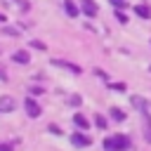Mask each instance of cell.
<instances>
[{"label": "cell", "mask_w": 151, "mask_h": 151, "mask_svg": "<svg viewBox=\"0 0 151 151\" xmlns=\"http://www.w3.org/2000/svg\"><path fill=\"white\" fill-rule=\"evenodd\" d=\"M5 33H7V35H19V31H17V28H9V26L5 28Z\"/></svg>", "instance_id": "cell-18"}, {"label": "cell", "mask_w": 151, "mask_h": 151, "mask_svg": "<svg viewBox=\"0 0 151 151\" xmlns=\"http://www.w3.org/2000/svg\"><path fill=\"white\" fill-rule=\"evenodd\" d=\"M24 109H26V113H28L31 118H38V116H40V106L35 104V99H33V97H28V99L24 101Z\"/></svg>", "instance_id": "cell-2"}, {"label": "cell", "mask_w": 151, "mask_h": 151, "mask_svg": "<svg viewBox=\"0 0 151 151\" xmlns=\"http://www.w3.org/2000/svg\"><path fill=\"white\" fill-rule=\"evenodd\" d=\"M130 101H132V106H137V109H139L142 113H146V101H144L142 97H132Z\"/></svg>", "instance_id": "cell-11"}, {"label": "cell", "mask_w": 151, "mask_h": 151, "mask_svg": "<svg viewBox=\"0 0 151 151\" xmlns=\"http://www.w3.org/2000/svg\"><path fill=\"white\" fill-rule=\"evenodd\" d=\"M111 87H113V90H118V92H123V90H125V85H123V83H116V85L111 83Z\"/></svg>", "instance_id": "cell-19"}, {"label": "cell", "mask_w": 151, "mask_h": 151, "mask_svg": "<svg viewBox=\"0 0 151 151\" xmlns=\"http://www.w3.org/2000/svg\"><path fill=\"white\" fill-rule=\"evenodd\" d=\"M0 80H2V83L7 80V76H5V71H2V68H0Z\"/></svg>", "instance_id": "cell-24"}, {"label": "cell", "mask_w": 151, "mask_h": 151, "mask_svg": "<svg viewBox=\"0 0 151 151\" xmlns=\"http://www.w3.org/2000/svg\"><path fill=\"white\" fill-rule=\"evenodd\" d=\"M94 125H97L99 130H104V127H106V120H104L101 116H94Z\"/></svg>", "instance_id": "cell-15"}, {"label": "cell", "mask_w": 151, "mask_h": 151, "mask_svg": "<svg viewBox=\"0 0 151 151\" xmlns=\"http://www.w3.org/2000/svg\"><path fill=\"white\" fill-rule=\"evenodd\" d=\"M64 9H66V14H68L71 19H76V17L80 14V7H78L73 0H64Z\"/></svg>", "instance_id": "cell-5"}, {"label": "cell", "mask_w": 151, "mask_h": 151, "mask_svg": "<svg viewBox=\"0 0 151 151\" xmlns=\"http://www.w3.org/2000/svg\"><path fill=\"white\" fill-rule=\"evenodd\" d=\"M0 151H12V146L9 144H0Z\"/></svg>", "instance_id": "cell-23"}, {"label": "cell", "mask_w": 151, "mask_h": 151, "mask_svg": "<svg viewBox=\"0 0 151 151\" xmlns=\"http://www.w3.org/2000/svg\"><path fill=\"white\" fill-rule=\"evenodd\" d=\"M12 59H14L17 64H28V61H31V57H28L26 50H17V52L12 54Z\"/></svg>", "instance_id": "cell-8"}, {"label": "cell", "mask_w": 151, "mask_h": 151, "mask_svg": "<svg viewBox=\"0 0 151 151\" xmlns=\"http://www.w3.org/2000/svg\"><path fill=\"white\" fill-rule=\"evenodd\" d=\"M31 47H38V50H45V42H40V40H31Z\"/></svg>", "instance_id": "cell-17"}, {"label": "cell", "mask_w": 151, "mask_h": 151, "mask_svg": "<svg viewBox=\"0 0 151 151\" xmlns=\"http://www.w3.org/2000/svg\"><path fill=\"white\" fill-rule=\"evenodd\" d=\"M50 132H54V134H61V130H59L57 125H50Z\"/></svg>", "instance_id": "cell-22"}, {"label": "cell", "mask_w": 151, "mask_h": 151, "mask_svg": "<svg viewBox=\"0 0 151 151\" xmlns=\"http://www.w3.org/2000/svg\"><path fill=\"white\" fill-rule=\"evenodd\" d=\"M104 149L106 151H127L130 149V139L125 134H113L104 139Z\"/></svg>", "instance_id": "cell-1"}, {"label": "cell", "mask_w": 151, "mask_h": 151, "mask_svg": "<svg viewBox=\"0 0 151 151\" xmlns=\"http://www.w3.org/2000/svg\"><path fill=\"white\" fill-rule=\"evenodd\" d=\"M73 125H76V127H80V130H87V127H90V120H87L85 116L76 113V116H73Z\"/></svg>", "instance_id": "cell-9"}, {"label": "cell", "mask_w": 151, "mask_h": 151, "mask_svg": "<svg viewBox=\"0 0 151 151\" xmlns=\"http://www.w3.org/2000/svg\"><path fill=\"white\" fill-rule=\"evenodd\" d=\"M144 116H146V132H144V139L151 142V118H149V113H144Z\"/></svg>", "instance_id": "cell-12"}, {"label": "cell", "mask_w": 151, "mask_h": 151, "mask_svg": "<svg viewBox=\"0 0 151 151\" xmlns=\"http://www.w3.org/2000/svg\"><path fill=\"white\" fill-rule=\"evenodd\" d=\"M116 9H123V7H127V0H109Z\"/></svg>", "instance_id": "cell-14"}, {"label": "cell", "mask_w": 151, "mask_h": 151, "mask_svg": "<svg viewBox=\"0 0 151 151\" xmlns=\"http://www.w3.org/2000/svg\"><path fill=\"white\" fill-rule=\"evenodd\" d=\"M71 142H73V146H90V137L87 134H83V132H73L71 134Z\"/></svg>", "instance_id": "cell-4"}, {"label": "cell", "mask_w": 151, "mask_h": 151, "mask_svg": "<svg viewBox=\"0 0 151 151\" xmlns=\"http://www.w3.org/2000/svg\"><path fill=\"white\" fill-rule=\"evenodd\" d=\"M111 116H113L116 120H125V113H123L120 109H111Z\"/></svg>", "instance_id": "cell-13"}, {"label": "cell", "mask_w": 151, "mask_h": 151, "mask_svg": "<svg viewBox=\"0 0 151 151\" xmlns=\"http://www.w3.org/2000/svg\"><path fill=\"white\" fill-rule=\"evenodd\" d=\"M14 106H17V104H14L12 97H0V111H2V113H9Z\"/></svg>", "instance_id": "cell-7"}, {"label": "cell", "mask_w": 151, "mask_h": 151, "mask_svg": "<svg viewBox=\"0 0 151 151\" xmlns=\"http://www.w3.org/2000/svg\"><path fill=\"white\" fill-rule=\"evenodd\" d=\"M94 73H97V76H99V78H104V80H106V78H109V76H106V73H104V71H101V68H97V71H94Z\"/></svg>", "instance_id": "cell-21"}, {"label": "cell", "mask_w": 151, "mask_h": 151, "mask_svg": "<svg viewBox=\"0 0 151 151\" xmlns=\"http://www.w3.org/2000/svg\"><path fill=\"white\" fill-rule=\"evenodd\" d=\"M2 21H5V14H0V24H2Z\"/></svg>", "instance_id": "cell-25"}, {"label": "cell", "mask_w": 151, "mask_h": 151, "mask_svg": "<svg viewBox=\"0 0 151 151\" xmlns=\"http://www.w3.org/2000/svg\"><path fill=\"white\" fill-rule=\"evenodd\" d=\"M52 64H54V66H64V68H68V71L76 73V76L83 73V68H80L78 64H71V61H64V59H52Z\"/></svg>", "instance_id": "cell-3"}, {"label": "cell", "mask_w": 151, "mask_h": 151, "mask_svg": "<svg viewBox=\"0 0 151 151\" xmlns=\"http://www.w3.org/2000/svg\"><path fill=\"white\" fill-rule=\"evenodd\" d=\"M134 14H139L142 19H151V9L146 5H134Z\"/></svg>", "instance_id": "cell-10"}, {"label": "cell", "mask_w": 151, "mask_h": 151, "mask_svg": "<svg viewBox=\"0 0 151 151\" xmlns=\"http://www.w3.org/2000/svg\"><path fill=\"white\" fill-rule=\"evenodd\" d=\"M80 101H83V99H80V97H78V94H76V97H71V104H73V106H78V104H80Z\"/></svg>", "instance_id": "cell-20"}, {"label": "cell", "mask_w": 151, "mask_h": 151, "mask_svg": "<svg viewBox=\"0 0 151 151\" xmlns=\"http://www.w3.org/2000/svg\"><path fill=\"white\" fill-rule=\"evenodd\" d=\"M149 71H151V66H149Z\"/></svg>", "instance_id": "cell-26"}, {"label": "cell", "mask_w": 151, "mask_h": 151, "mask_svg": "<svg viewBox=\"0 0 151 151\" xmlns=\"http://www.w3.org/2000/svg\"><path fill=\"white\" fill-rule=\"evenodd\" d=\"M0 113H2V111H0Z\"/></svg>", "instance_id": "cell-27"}, {"label": "cell", "mask_w": 151, "mask_h": 151, "mask_svg": "<svg viewBox=\"0 0 151 151\" xmlns=\"http://www.w3.org/2000/svg\"><path fill=\"white\" fill-rule=\"evenodd\" d=\"M116 19H118L120 24H127V17H125V12H120V9L116 12Z\"/></svg>", "instance_id": "cell-16"}, {"label": "cell", "mask_w": 151, "mask_h": 151, "mask_svg": "<svg viewBox=\"0 0 151 151\" xmlns=\"http://www.w3.org/2000/svg\"><path fill=\"white\" fill-rule=\"evenodd\" d=\"M80 9H83L87 17H94V14H97V5H94L92 0H80Z\"/></svg>", "instance_id": "cell-6"}]
</instances>
